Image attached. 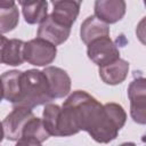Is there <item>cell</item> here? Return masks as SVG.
Returning a JSON list of instances; mask_svg holds the SVG:
<instances>
[{
	"mask_svg": "<svg viewBox=\"0 0 146 146\" xmlns=\"http://www.w3.org/2000/svg\"><path fill=\"white\" fill-rule=\"evenodd\" d=\"M19 19V13L15 1L1 0L0 1V31L1 33L13 31Z\"/></svg>",
	"mask_w": 146,
	"mask_h": 146,
	"instance_id": "obj_16",
	"label": "cell"
},
{
	"mask_svg": "<svg viewBox=\"0 0 146 146\" xmlns=\"http://www.w3.org/2000/svg\"><path fill=\"white\" fill-rule=\"evenodd\" d=\"M18 3L22 7L24 19L29 24H41L48 17L47 1H19Z\"/></svg>",
	"mask_w": 146,
	"mask_h": 146,
	"instance_id": "obj_14",
	"label": "cell"
},
{
	"mask_svg": "<svg viewBox=\"0 0 146 146\" xmlns=\"http://www.w3.org/2000/svg\"><path fill=\"white\" fill-rule=\"evenodd\" d=\"M15 146H41V141L34 137L24 136L19 140H17Z\"/></svg>",
	"mask_w": 146,
	"mask_h": 146,
	"instance_id": "obj_19",
	"label": "cell"
},
{
	"mask_svg": "<svg viewBox=\"0 0 146 146\" xmlns=\"http://www.w3.org/2000/svg\"><path fill=\"white\" fill-rule=\"evenodd\" d=\"M128 71H129V63L120 58L112 64L99 67L98 73L104 83L110 86H115L122 83L125 80L128 75Z\"/></svg>",
	"mask_w": 146,
	"mask_h": 146,
	"instance_id": "obj_13",
	"label": "cell"
},
{
	"mask_svg": "<svg viewBox=\"0 0 146 146\" xmlns=\"http://www.w3.org/2000/svg\"><path fill=\"white\" fill-rule=\"evenodd\" d=\"M43 73L48 79L54 98H63L68 95L71 90V78L66 71L56 66H47Z\"/></svg>",
	"mask_w": 146,
	"mask_h": 146,
	"instance_id": "obj_9",
	"label": "cell"
},
{
	"mask_svg": "<svg viewBox=\"0 0 146 146\" xmlns=\"http://www.w3.org/2000/svg\"><path fill=\"white\" fill-rule=\"evenodd\" d=\"M125 7L123 0H97L95 2V16L107 25L113 24L122 19Z\"/></svg>",
	"mask_w": 146,
	"mask_h": 146,
	"instance_id": "obj_8",
	"label": "cell"
},
{
	"mask_svg": "<svg viewBox=\"0 0 146 146\" xmlns=\"http://www.w3.org/2000/svg\"><path fill=\"white\" fill-rule=\"evenodd\" d=\"M34 116L32 108L24 106H14L13 111L2 121L3 138L8 140H19L27 122Z\"/></svg>",
	"mask_w": 146,
	"mask_h": 146,
	"instance_id": "obj_4",
	"label": "cell"
},
{
	"mask_svg": "<svg viewBox=\"0 0 146 146\" xmlns=\"http://www.w3.org/2000/svg\"><path fill=\"white\" fill-rule=\"evenodd\" d=\"M144 5H145V6H146V1H145V2H144Z\"/></svg>",
	"mask_w": 146,
	"mask_h": 146,
	"instance_id": "obj_21",
	"label": "cell"
},
{
	"mask_svg": "<svg viewBox=\"0 0 146 146\" xmlns=\"http://www.w3.org/2000/svg\"><path fill=\"white\" fill-rule=\"evenodd\" d=\"M120 146H136V144L132 143V141H128V143H123V144H121Z\"/></svg>",
	"mask_w": 146,
	"mask_h": 146,
	"instance_id": "obj_20",
	"label": "cell"
},
{
	"mask_svg": "<svg viewBox=\"0 0 146 146\" xmlns=\"http://www.w3.org/2000/svg\"><path fill=\"white\" fill-rule=\"evenodd\" d=\"M131 119L138 124H146V78L132 80L128 87Z\"/></svg>",
	"mask_w": 146,
	"mask_h": 146,
	"instance_id": "obj_5",
	"label": "cell"
},
{
	"mask_svg": "<svg viewBox=\"0 0 146 146\" xmlns=\"http://www.w3.org/2000/svg\"><path fill=\"white\" fill-rule=\"evenodd\" d=\"M24 136H30V137H34L38 140H40L41 143L47 140L49 138V133L44 128L43 121L42 119H39L36 116H33L26 124L24 131H23V137Z\"/></svg>",
	"mask_w": 146,
	"mask_h": 146,
	"instance_id": "obj_17",
	"label": "cell"
},
{
	"mask_svg": "<svg viewBox=\"0 0 146 146\" xmlns=\"http://www.w3.org/2000/svg\"><path fill=\"white\" fill-rule=\"evenodd\" d=\"M71 33V27L55 21L50 15L40 24L38 29V38L43 39L55 46L64 43Z\"/></svg>",
	"mask_w": 146,
	"mask_h": 146,
	"instance_id": "obj_7",
	"label": "cell"
},
{
	"mask_svg": "<svg viewBox=\"0 0 146 146\" xmlns=\"http://www.w3.org/2000/svg\"><path fill=\"white\" fill-rule=\"evenodd\" d=\"M136 35L138 38V40L144 44L146 46V16L143 17L139 23L137 24V27H136Z\"/></svg>",
	"mask_w": 146,
	"mask_h": 146,
	"instance_id": "obj_18",
	"label": "cell"
},
{
	"mask_svg": "<svg viewBox=\"0 0 146 146\" xmlns=\"http://www.w3.org/2000/svg\"><path fill=\"white\" fill-rule=\"evenodd\" d=\"M80 36L82 42H84L88 46L96 39L110 36V27L106 23H104L103 21L98 19L95 15H92L87 17L81 24Z\"/></svg>",
	"mask_w": 146,
	"mask_h": 146,
	"instance_id": "obj_12",
	"label": "cell"
},
{
	"mask_svg": "<svg viewBox=\"0 0 146 146\" xmlns=\"http://www.w3.org/2000/svg\"><path fill=\"white\" fill-rule=\"evenodd\" d=\"M51 3L54 9L50 16L60 24L72 27L73 23L76 21V17L79 15L81 2L73 0H64V1H52Z\"/></svg>",
	"mask_w": 146,
	"mask_h": 146,
	"instance_id": "obj_11",
	"label": "cell"
},
{
	"mask_svg": "<svg viewBox=\"0 0 146 146\" xmlns=\"http://www.w3.org/2000/svg\"><path fill=\"white\" fill-rule=\"evenodd\" d=\"M52 99L54 96L43 71L32 68L22 72L19 95L14 106L33 108L39 105H47Z\"/></svg>",
	"mask_w": 146,
	"mask_h": 146,
	"instance_id": "obj_2",
	"label": "cell"
},
{
	"mask_svg": "<svg viewBox=\"0 0 146 146\" xmlns=\"http://www.w3.org/2000/svg\"><path fill=\"white\" fill-rule=\"evenodd\" d=\"M125 120V111L120 104L103 105L88 92L75 90L62 106L56 137L72 136L83 130L95 141L107 144L116 138Z\"/></svg>",
	"mask_w": 146,
	"mask_h": 146,
	"instance_id": "obj_1",
	"label": "cell"
},
{
	"mask_svg": "<svg viewBox=\"0 0 146 146\" xmlns=\"http://www.w3.org/2000/svg\"><path fill=\"white\" fill-rule=\"evenodd\" d=\"M1 63L11 66H18L23 64L24 59V46L25 42L18 39H7L1 35L0 38Z\"/></svg>",
	"mask_w": 146,
	"mask_h": 146,
	"instance_id": "obj_10",
	"label": "cell"
},
{
	"mask_svg": "<svg viewBox=\"0 0 146 146\" xmlns=\"http://www.w3.org/2000/svg\"><path fill=\"white\" fill-rule=\"evenodd\" d=\"M87 55L99 67L120 59V51L110 36H103L90 42L87 48Z\"/></svg>",
	"mask_w": 146,
	"mask_h": 146,
	"instance_id": "obj_6",
	"label": "cell"
},
{
	"mask_svg": "<svg viewBox=\"0 0 146 146\" xmlns=\"http://www.w3.org/2000/svg\"><path fill=\"white\" fill-rule=\"evenodd\" d=\"M57 55V48L55 44L35 38L27 42L24 46V59L31 65L34 66H47L51 64Z\"/></svg>",
	"mask_w": 146,
	"mask_h": 146,
	"instance_id": "obj_3",
	"label": "cell"
},
{
	"mask_svg": "<svg viewBox=\"0 0 146 146\" xmlns=\"http://www.w3.org/2000/svg\"><path fill=\"white\" fill-rule=\"evenodd\" d=\"M21 76L22 71L13 70L5 72L1 75V86H2V98L10 102L13 105L17 102L21 87Z\"/></svg>",
	"mask_w": 146,
	"mask_h": 146,
	"instance_id": "obj_15",
	"label": "cell"
}]
</instances>
